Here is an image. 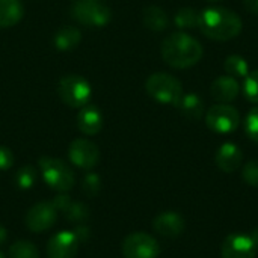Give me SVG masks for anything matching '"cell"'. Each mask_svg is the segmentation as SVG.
Returning a JSON list of instances; mask_svg holds the SVG:
<instances>
[{"instance_id":"1f68e13d","label":"cell","mask_w":258,"mask_h":258,"mask_svg":"<svg viewBox=\"0 0 258 258\" xmlns=\"http://www.w3.org/2000/svg\"><path fill=\"white\" fill-rule=\"evenodd\" d=\"M6 237H8V231H6V228L0 224V245H2V243H5Z\"/></svg>"},{"instance_id":"f546056e","label":"cell","mask_w":258,"mask_h":258,"mask_svg":"<svg viewBox=\"0 0 258 258\" xmlns=\"http://www.w3.org/2000/svg\"><path fill=\"white\" fill-rule=\"evenodd\" d=\"M14 165V154L8 147L0 145V171H8Z\"/></svg>"},{"instance_id":"d4e9b609","label":"cell","mask_w":258,"mask_h":258,"mask_svg":"<svg viewBox=\"0 0 258 258\" xmlns=\"http://www.w3.org/2000/svg\"><path fill=\"white\" fill-rule=\"evenodd\" d=\"M200 12H197L194 8H181L175 14V24L180 29H194L198 26Z\"/></svg>"},{"instance_id":"2e32d148","label":"cell","mask_w":258,"mask_h":258,"mask_svg":"<svg viewBox=\"0 0 258 258\" xmlns=\"http://www.w3.org/2000/svg\"><path fill=\"white\" fill-rule=\"evenodd\" d=\"M77 127L86 136H95L103 128V115L95 106H83L77 115Z\"/></svg>"},{"instance_id":"5bb4252c","label":"cell","mask_w":258,"mask_h":258,"mask_svg":"<svg viewBox=\"0 0 258 258\" xmlns=\"http://www.w3.org/2000/svg\"><path fill=\"white\" fill-rule=\"evenodd\" d=\"M53 206L56 207L57 212H62L63 216L70 221V222H76V224H85V221L89 218V210L85 204L82 203H76L73 201L67 194H59L57 197H54V200L51 201Z\"/></svg>"},{"instance_id":"4fadbf2b","label":"cell","mask_w":258,"mask_h":258,"mask_svg":"<svg viewBox=\"0 0 258 258\" xmlns=\"http://www.w3.org/2000/svg\"><path fill=\"white\" fill-rule=\"evenodd\" d=\"M153 228L157 234L174 239L183 234L186 228V222L184 218L177 212H163L159 216H156L153 222Z\"/></svg>"},{"instance_id":"603a6c76","label":"cell","mask_w":258,"mask_h":258,"mask_svg":"<svg viewBox=\"0 0 258 258\" xmlns=\"http://www.w3.org/2000/svg\"><path fill=\"white\" fill-rule=\"evenodd\" d=\"M15 186L21 190H29L35 186L36 183V171L33 166L30 165H26L23 168H20L17 172H15Z\"/></svg>"},{"instance_id":"6da1fadb","label":"cell","mask_w":258,"mask_h":258,"mask_svg":"<svg viewBox=\"0 0 258 258\" xmlns=\"http://www.w3.org/2000/svg\"><path fill=\"white\" fill-rule=\"evenodd\" d=\"M198 27L213 41H230L240 35L243 24L240 17L233 11L213 6L200 12Z\"/></svg>"},{"instance_id":"cb8c5ba5","label":"cell","mask_w":258,"mask_h":258,"mask_svg":"<svg viewBox=\"0 0 258 258\" xmlns=\"http://www.w3.org/2000/svg\"><path fill=\"white\" fill-rule=\"evenodd\" d=\"M225 71L230 76L246 77L248 71H249V67H248V62L245 60V57H242L239 54H231L225 60Z\"/></svg>"},{"instance_id":"d6a6232c","label":"cell","mask_w":258,"mask_h":258,"mask_svg":"<svg viewBox=\"0 0 258 258\" xmlns=\"http://www.w3.org/2000/svg\"><path fill=\"white\" fill-rule=\"evenodd\" d=\"M251 237H252V240H254L255 246L258 248V228H255V230H254V233H252V236H251Z\"/></svg>"},{"instance_id":"ba28073f","label":"cell","mask_w":258,"mask_h":258,"mask_svg":"<svg viewBox=\"0 0 258 258\" xmlns=\"http://www.w3.org/2000/svg\"><path fill=\"white\" fill-rule=\"evenodd\" d=\"M125 258H157L160 255L159 242L147 233H132L122 242Z\"/></svg>"},{"instance_id":"83f0119b","label":"cell","mask_w":258,"mask_h":258,"mask_svg":"<svg viewBox=\"0 0 258 258\" xmlns=\"http://www.w3.org/2000/svg\"><path fill=\"white\" fill-rule=\"evenodd\" d=\"M245 128L248 136L258 144V107H254L245 119Z\"/></svg>"},{"instance_id":"7a4b0ae2","label":"cell","mask_w":258,"mask_h":258,"mask_svg":"<svg viewBox=\"0 0 258 258\" xmlns=\"http://www.w3.org/2000/svg\"><path fill=\"white\" fill-rule=\"evenodd\" d=\"M162 57L172 68H190L201 60L203 47L194 36L177 32L166 36L162 42Z\"/></svg>"},{"instance_id":"30bf717a","label":"cell","mask_w":258,"mask_h":258,"mask_svg":"<svg viewBox=\"0 0 258 258\" xmlns=\"http://www.w3.org/2000/svg\"><path fill=\"white\" fill-rule=\"evenodd\" d=\"M68 157H70V162L74 166H77L80 169H85V171H91L98 165L100 150L94 142L79 138V139H74L70 144Z\"/></svg>"},{"instance_id":"4dcf8cb0","label":"cell","mask_w":258,"mask_h":258,"mask_svg":"<svg viewBox=\"0 0 258 258\" xmlns=\"http://www.w3.org/2000/svg\"><path fill=\"white\" fill-rule=\"evenodd\" d=\"M245 6L252 12L258 15V0H245Z\"/></svg>"},{"instance_id":"ac0fdd59","label":"cell","mask_w":258,"mask_h":258,"mask_svg":"<svg viewBox=\"0 0 258 258\" xmlns=\"http://www.w3.org/2000/svg\"><path fill=\"white\" fill-rule=\"evenodd\" d=\"M24 9L20 0H0V27H12L23 18Z\"/></svg>"},{"instance_id":"e0dca14e","label":"cell","mask_w":258,"mask_h":258,"mask_svg":"<svg viewBox=\"0 0 258 258\" xmlns=\"http://www.w3.org/2000/svg\"><path fill=\"white\" fill-rule=\"evenodd\" d=\"M243 160V153L242 150L231 142H227L224 145H221V148L216 153V165L221 171L231 174L234 172Z\"/></svg>"},{"instance_id":"44dd1931","label":"cell","mask_w":258,"mask_h":258,"mask_svg":"<svg viewBox=\"0 0 258 258\" xmlns=\"http://www.w3.org/2000/svg\"><path fill=\"white\" fill-rule=\"evenodd\" d=\"M142 20H144V24L145 27L154 30V32H160V30H165L168 27V15L166 12L159 8V6H147L144 9V15H142Z\"/></svg>"},{"instance_id":"8fae6325","label":"cell","mask_w":258,"mask_h":258,"mask_svg":"<svg viewBox=\"0 0 258 258\" xmlns=\"http://www.w3.org/2000/svg\"><path fill=\"white\" fill-rule=\"evenodd\" d=\"M80 240L74 231H59L50 237L47 243L48 258H76Z\"/></svg>"},{"instance_id":"9a60e30c","label":"cell","mask_w":258,"mask_h":258,"mask_svg":"<svg viewBox=\"0 0 258 258\" xmlns=\"http://www.w3.org/2000/svg\"><path fill=\"white\" fill-rule=\"evenodd\" d=\"M239 91H240L239 83L233 76L218 77L212 83V88H210V94H212L213 100L218 103H224V104L236 100L239 95Z\"/></svg>"},{"instance_id":"3957f363","label":"cell","mask_w":258,"mask_h":258,"mask_svg":"<svg viewBox=\"0 0 258 258\" xmlns=\"http://www.w3.org/2000/svg\"><path fill=\"white\" fill-rule=\"evenodd\" d=\"M41 175L48 187L59 194H68L74 186L73 169L60 159L44 156L38 162Z\"/></svg>"},{"instance_id":"f1b7e54d","label":"cell","mask_w":258,"mask_h":258,"mask_svg":"<svg viewBox=\"0 0 258 258\" xmlns=\"http://www.w3.org/2000/svg\"><path fill=\"white\" fill-rule=\"evenodd\" d=\"M242 177L249 186L258 187V160H251L245 165Z\"/></svg>"},{"instance_id":"9c48e42d","label":"cell","mask_w":258,"mask_h":258,"mask_svg":"<svg viewBox=\"0 0 258 258\" xmlns=\"http://www.w3.org/2000/svg\"><path fill=\"white\" fill-rule=\"evenodd\" d=\"M57 221V210L53 206V203L48 201H41L32 206L24 218L26 227L32 233H44L54 227Z\"/></svg>"},{"instance_id":"8992f818","label":"cell","mask_w":258,"mask_h":258,"mask_svg":"<svg viewBox=\"0 0 258 258\" xmlns=\"http://www.w3.org/2000/svg\"><path fill=\"white\" fill-rule=\"evenodd\" d=\"M70 11L77 23L88 27H103L112 18L110 8L100 0H76Z\"/></svg>"},{"instance_id":"5b68a950","label":"cell","mask_w":258,"mask_h":258,"mask_svg":"<svg viewBox=\"0 0 258 258\" xmlns=\"http://www.w3.org/2000/svg\"><path fill=\"white\" fill-rule=\"evenodd\" d=\"M57 94L60 100L71 109H82L91 100L92 89L89 82L77 74L63 76L57 85Z\"/></svg>"},{"instance_id":"ffe728a7","label":"cell","mask_w":258,"mask_h":258,"mask_svg":"<svg viewBox=\"0 0 258 258\" xmlns=\"http://www.w3.org/2000/svg\"><path fill=\"white\" fill-rule=\"evenodd\" d=\"M177 106L181 110V113L192 121L200 119L204 112V103L197 94H186V95L183 94Z\"/></svg>"},{"instance_id":"277c9868","label":"cell","mask_w":258,"mask_h":258,"mask_svg":"<svg viewBox=\"0 0 258 258\" xmlns=\"http://www.w3.org/2000/svg\"><path fill=\"white\" fill-rule=\"evenodd\" d=\"M148 95L163 104H175L183 97L181 82L168 73H154L145 82Z\"/></svg>"},{"instance_id":"52a82bcc","label":"cell","mask_w":258,"mask_h":258,"mask_svg":"<svg viewBox=\"0 0 258 258\" xmlns=\"http://www.w3.org/2000/svg\"><path fill=\"white\" fill-rule=\"evenodd\" d=\"M206 122H207V127L213 130L215 133L228 135V133H233L239 127L240 115L233 106L219 103L213 106L212 109H209L206 115Z\"/></svg>"},{"instance_id":"7c38bea8","label":"cell","mask_w":258,"mask_h":258,"mask_svg":"<svg viewBox=\"0 0 258 258\" xmlns=\"http://www.w3.org/2000/svg\"><path fill=\"white\" fill-rule=\"evenodd\" d=\"M257 254V246L252 240V237L237 233V234H230L221 249V257L222 258H255Z\"/></svg>"},{"instance_id":"836d02e7","label":"cell","mask_w":258,"mask_h":258,"mask_svg":"<svg viewBox=\"0 0 258 258\" xmlns=\"http://www.w3.org/2000/svg\"><path fill=\"white\" fill-rule=\"evenodd\" d=\"M0 258H6V257H5V255H3V254L0 252Z\"/></svg>"},{"instance_id":"7402d4cb","label":"cell","mask_w":258,"mask_h":258,"mask_svg":"<svg viewBox=\"0 0 258 258\" xmlns=\"http://www.w3.org/2000/svg\"><path fill=\"white\" fill-rule=\"evenodd\" d=\"M9 258H39V251L38 248L27 240H18L11 245L8 251Z\"/></svg>"},{"instance_id":"d6986e66","label":"cell","mask_w":258,"mask_h":258,"mask_svg":"<svg viewBox=\"0 0 258 258\" xmlns=\"http://www.w3.org/2000/svg\"><path fill=\"white\" fill-rule=\"evenodd\" d=\"M82 39V33L74 26H63L54 35V47L59 51H70L74 50Z\"/></svg>"},{"instance_id":"4316f807","label":"cell","mask_w":258,"mask_h":258,"mask_svg":"<svg viewBox=\"0 0 258 258\" xmlns=\"http://www.w3.org/2000/svg\"><path fill=\"white\" fill-rule=\"evenodd\" d=\"M82 187H83V192L89 197H95L100 189H101V178L98 174H94V172H89L83 177L82 180Z\"/></svg>"},{"instance_id":"484cf974","label":"cell","mask_w":258,"mask_h":258,"mask_svg":"<svg viewBox=\"0 0 258 258\" xmlns=\"http://www.w3.org/2000/svg\"><path fill=\"white\" fill-rule=\"evenodd\" d=\"M243 92L248 101L258 104V70L248 73V76L245 77Z\"/></svg>"},{"instance_id":"e575fe53","label":"cell","mask_w":258,"mask_h":258,"mask_svg":"<svg viewBox=\"0 0 258 258\" xmlns=\"http://www.w3.org/2000/svg\"><path fill=\"white\" fill-rule=\"evenodd\" d=\"M209 2H218V0H209Z\"/></svg>"}]
</instances>
